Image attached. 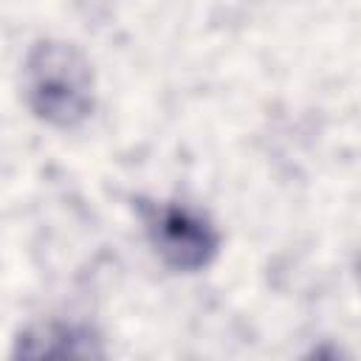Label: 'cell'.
Here are the masks:
<instances>
[{
  "label": "cell",
  "instance_id": "obj_4",
  "mask_svg": "<svg viewBox=\"0 0 361 361\" xmlns=\"http://www.w3.org/2000/svg\"><path fill=\"white\" fill-rule=\"evenodd\" d=\"M355 276H358V285H361V257H358V262H355Z\"/></svg>",
  "mask_w": 361,
  "mask_h": 361
},
{
  "label": "cell",
  "instance_id": "obj_1",
  "mask_svg": "<svg viewBox=\"0 0 361 361\" xmlns=\"http://www.w3.org/2000/svg\"><path fill=\"white\" fill-rule=\"evenodd\" d=\"M23 93L28 110L59 130L79 127L96 104L90 59L65 39H37L23 65Z\"/></svg>",
  "mask_w": 361,
  "mask_h": 361
},
{
  "label": "cell",
  "instance_id": "obj_2",
  "mask_svg": "<svg viewBox=\"0 0 361 361\" xmlns=\"http://www.w3.org/2000/svg\"><path fill=\"white\" fill-rule=\"evenodd\" d=\"M138 217L144 223L147 240L161 257V262L180 274H195L209 268L220 254V231L217 226L172 200H144L138 197Z\"/></svg>",
  "mask_w": 361,
  "mask_h": 361
},
{
  "label": "cell",
  "instance_id": "obj_3",
  "mask_svg": "<svg viewBox=\"0 0 361 361\" xmlns=\"http://www.w3.org/2000/svg\"><path fill=\"white\" fill-rule=\"evenodd\" d=\"M14 355L25 358H102V338L82 324L45 322L20 333L14 344Z\"/></svg>",
  "mask_w": 361,
  "mask_h": 361
}]
</instances>
